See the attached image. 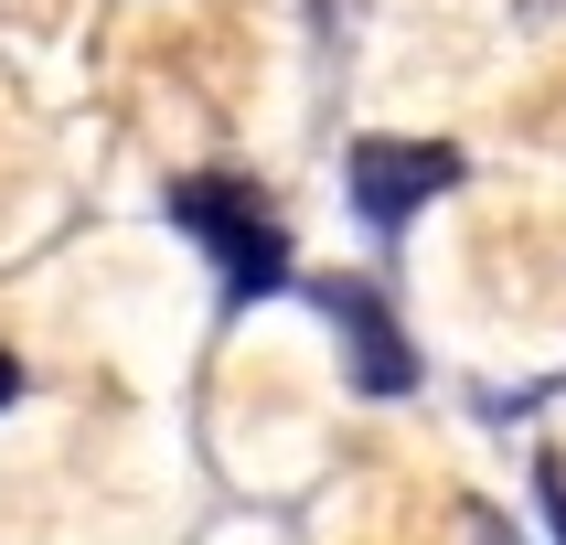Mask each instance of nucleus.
Segmentation results:
<instances>
[{
	"label": "nucleus",
	"mask_w": 566,
	"mask_h": 545,
	"mask_svg": "<svg viewBox=\"0 0 566 545\" xmlns=\"http://www.w3.org/2000/svg\"><path fill=\"white\" fill-rule=\"evenodd\" d=\"M11 396H22V364H11V353H0V407H11Z\"/></svg>",
	"instance_id": "6"
},
{
	"label": "nucleus",
	"mask_w": 566,
	"mask_h": 545,
	"mask_svg": "<svg viewBox=\"0 0 566 545\" xmlns=\"http://www.w3.org/2000/svg\"><path fill=\"white\" fill-rule=\"evenodd\" d=\"M535 503H545V524H556V545H566V460H535Z\"/></svg>",
	"instance_id": "4"
},
{
	"label": "nucleus",
	"mask_w": 566,
	"mask_h": 545,
	"mask_svg": "<svg viewBox=\"0 0 566 545\" xmlns=\"http://www.w3.org/2000/svg\"><path fill=\"white\" fill-rule=\"evenodd\" d=\"M471 545H524V535H503V513H471Z\"/></svg>",
	"instance_id": "5"
},
{
	"label": "nucleus",
	"mask_w": 566,
	"mask_h": 545,
	"mask_svg": "<svg viewBox=\"0 0 566 545\" xmlns=\"http://www.w3.org/2000/svg\"><path fill=\"white\" fill-rule=\"evenodd\" d=\"M311 300H321V321L343 332V375L364 385V396H407L417 385V353H407V332H396L375 279H311Z\"/></svg>",
	"instance_id": "3"
},
{
	"label": "nucleus",
	"mask_w": 566,
	"mask_h": 545,
	"mask_svg": "<svg viewBox=\"0 0 566 545\" xmlns=\"http://www.w3.org/2000/svg\"><path fill=\"white\" fill-rule=\"evenodd\" d=\"M171 224L214 256L224 311L289 289V224H279V203H268L256 182H235V171H182V182H171Z\"/></svg>",
	"instance_id": "1"
},
{
	"label": "nucleus",
	"mask_w": 566,
	"mask_h": 545,
	"mask_svg": "<svg viewBox=\"0 0 566 545\" xmlns=\"http://www.w3.org/2000/svg\"><path fill=\"white\" fill-rule=\"evenodd\" d=\"M449 182H460L449 139H353V160H343V192L375 235H407V214H428Z\"/></svg>",
	"instance_id": "2"
}]
</instances>
